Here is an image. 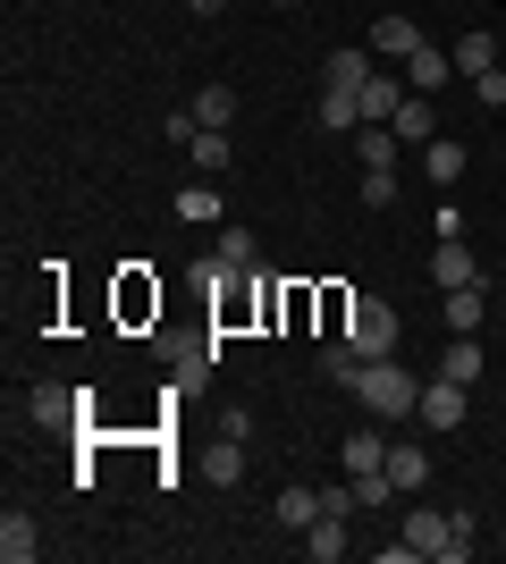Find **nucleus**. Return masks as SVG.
<instances>
[{"mask_svg":"<svg viewBox=\"0 0 506 564\" xmlns=\"http://www.w3.org/2000/svg\"><path fill=\"white\" fill-rule=\"evenodd\" d=\"M355 404L372 413V422H413V404H422V379L388 354V362H363V379H355Z\"/></svg>","mask_w":506,"mask_h":564,"instance_id":"obj_1","label":"nucleus"},{"mask_svg":"<svg viewBox=\"0 0 506 564\" xmlns=\"http://www.w3.org/2000/svg\"><path fill=\"white\" fill-rule=\"evenodd\" d=\"M346 346H355L363 362H388V354H397V312H388L380 295H355V312H346Z\"/></svg>","mask_w":506,"mask_h":564,"instance_id":"obj_2","label":"nucleus"},{"mask_svg":"<svg viewBox=\"0 0 506 564\" xmlns=\"http://www.w3.org/2000/svg\"><path fill=\"white\" fill-rule=\"evenodd\" d=\"M464 413H473V388H464V379H448V371L422 379V404H413V422H422V430H456Z\"/></svg>","mask_w":506,"mask_h":564,"instance_id":"obj_3","label":"nucleus"},{"mask_svg":"<svg viewBox=\"0 0 506 564\" xmlns=\"http://www.w3.org/2000/svg\"><path fill=\"white\" fill-rule=\"evenodd\" d=\"M406 94H413L406 76H388V68H372V76H363V127H388V118L406 110Z\"/></svg>","mask_w":506,"mask_h":564,"instance_id":"obj_4","label":"nucleus"},{"mask_svg":"<svg viewBox=\"0 0 506 564\" xmlns=\"http://www.w3.org/2000/svg\"><path fill=\"white\" fill-rule=\"evenodd\" d=\"M76 388H25V422L34 430H76Z\"/></svg>","mask_w":506,"mask_h":564,"instance_id":"obj_5","label":"nucleus"},{"mask_svg":"<svg viewBox=\"0 0 506 564\" xmlns=\"http://www.w3.org/2000/svg\"><path fill=\"white\" fill-rule=\"evenodd\" d=\"M346 547H355L346 514H337V506H321V514H313V531H304V556H313V564H337Z\"/></svg>","mask_w":506,"mask_h":564,"instance_id":"obj_6","label":"nucleus"},{"mask_svg":"<svg viewBox=\"0 0 506 564\" xmlns=\"http://www.w3.org/2000/svg\"><path fill=\"white\" fill-rule=\"evenodd\" d=\"M482 279V261L464 253V236H439V253H431V286L448 295V286H473Z\"/></svg>","mask_w":506,"mask_h":564,"instance_id":"obj_7","label":"nucleus"},{"mask_svg":"<svg viewBox=\"0 0 506 564\" xmlns=\"http://www.w3.org/2000/svg\"><path fill=\"white\" fill-rule=\"evenodd\" d=\"M388 480H397V497H422V480H431V455L413 447V438H388Z\"/></svg>","mask_w":506,"mask_h":564,"instance_id":"obj_8","label":"nucleus"},{"mask_svg":"<svg viewBox=\"0 0 506 564\" xmlns=\"http://www.w3.org/2000/svg\"><path fill=\"white\" fill-rule=\"evenodd\" d=\"M34 556H43V531H34V514L9 506V514H0V564H34Z\"/></svg>","mask_w":506,"mask_h":564,"instance_id":"obj_9","label":"nucleus"},{"mask_svg":"<svg viewBox=\"0 0 506 564\" xmlns=\"http://www.w3.org/2000/svg\"><path fill=\"white\" fill-rule=\"evenodd\" d=\"M372 51H380V59H413V51H422V25H413L406 9H388V18L372 25Z\"/></svg>","mask_w":506,"mask_h":564,"instance_id":"obj_10","label":"nucleus"},{"mask_svg":"<svg viewBox=\"0 0 506 564\" xmlns=\"http://www.w3.org/2000/svg\"><path fill=\"white\" fill-rule=\"evenodd\" d=\"M363 76H372V51H330L321 59V94H363Z\"/></svg>","mask_w":506,"mask_h":564,"instance_id":"obj_11","label":"nucleus"},{"mask_svg":"<svg viewBox=\"0 0 506 564\" xmlns=\"http://www.w3.org/2000/svg\"><path fill=\"white\" fill-rule=\"evenodd\" d=\"M464 161H473V152H464L456 135H431V143H422V177H431V186H456Z\"/></svg>","mask_w":506,"mask_h":564,"instance_id":"obj_12","label":"nucleus"},{"mask_svg":"<svg viewBox=\"0 0 506 564\" xmlns=\"http://www.w3.org/2000/svg\"><path fill=\"white\" fill-rule=\"evenodd\" d=\"M482 321H489V286H482V279H473V286H448V329L473 337Z\"/></svg>","mask_w":506,"mask_h":564,"instance_id":"obj_13","label":"nucleus"},{"mask_svg":"<svg viewBox=\"0 0 506 564\" xmlns=\"http://www.w3.org/2000/svg\"><path fill=\"white\" fill-rule=\"evenodd\" d=\"M448 76H456V51H431V43H422V51L406 59V85H413V94H439Z\"/></svg>","mask_w":506,"mask_h":564,"instance_id":"obj_14","label":"nucleus"},{"mask_svg":"<svg viewBox=\"0 0 506 564\" xmlns=\"http://www.w3.org/2000/svg\"><path fill=\"white\" fill-rule=\"evenodd\" d=\"M186 152H194V177H228V161H237V143H228V127H203V135H194Z\"/></svg>","mask_w":506,"mask_h":564,"instance_id":"obj_15","label":"nucleus"},{"mask_svg":"<svg viewBox=\"0 0 506 564\" xmlns=\"http://www.w3.org/2000/svg\"><path fill=\"white\" fill-rule=\"evenodd\" d=\"M313 514H321V489L288 480V489H279V531H295V540H304V531H313Z\"/></svg>","mask_w":506,"mask_h":564,"instance_id":"obj_16","label":"nucleus"},{"mask_svg":"<svg viewBox=\"0 0 506 564\" xmlns=\"http://www.w3.org/2000/svg\"><path fill=\"white\" fill-rule=\"evenodd\" d=\"M337 464H346V471H388V438H380V430H346Z\"/></svg>","mask_w":506,"mask_h":564,"instance_id":"obj_17","label":"nucleus"},{"mask_svg":"<svg viewBox=\"0 0 506 564\" xmlns=\"http://www.w3.org/2000/svg\"><path fill=\"white\" fill-rule=\"evenodd\" d=\"M388 127H397V135H406V143H413V152H422V143H431V135H439V118H431V94H406V110L388 118Z\"/></svg>","mask_w":506,"mask_h":564,"instance_id":"obj_18","label":"nucleus"},{"mask_svg":"<svg viewBox=\"0 0 506 564\" xmlns=\"http://www.w3.org/2000/svg\"><path fill=\"white\" fill-rule=\"evenodd\" d=\"M397 143H406L397 127H355V161L363 169H397Z\"/></svg>","mask_w":506,"mask_h":564,"instance_id":"obj_19","label":"nucleus"},{"mask_svg":"<svg viewBox=\"0 0 506 564\" xmlns=\"http://www.w3.org/2000/svg\"><path fill=\"white\" fill-rule=\"evenodd\" d=\"M212 354H219V337H177V346H169V371L203 379V371H212Z\"/></svg>","mask_w":506,"mask_h":564,"instance_id":"obj_20","label":"nucleus"},{"mask_svg":"<svg viewBox=\"0 0 506 564\" xmlns=\"http://www.w3.org/2000/svg\"><path fill=\"white\" fill-rule=\"evenodd\" d=\"M489 68H498V43H489V25H473L456 43V76H489Z\"/></svg>","mask_w":506,"mask_h":564,"instance_id":"obj_21","label":"nucleus"},{"mask_svg":"<svg viewBox=\"0 0 506 564\" xmlns=\"http://www.w3.org/2000/svg\"><path fill=\"white\" fill-rule=\"evenodd\" d=\"M439 371H448V379H464V388H473V379H482V371H489V354H482V346H473V337H456V346L439 354Z\"/></svg>","mask_w":506,"mask_h":564,"instance_id":"obj_22","label":"nucleus"},{"mask_svg":"<svg viewBox=\"0 0 506 564\" xmlns=\"http://www.w3.org/2000/svg\"><path fill=\"white\" fill-rule=\"evenodd\" d=\"M321 127H330V135H355L363 127V94H321Z\"/></svg>","mask_w":506,"mask_h":564,"instance_id":"obj_23","label":"nucleus"},{"mask_svg":"<svg viewBox=\"0 0 506 564\" xmlns=\"http://www.w3.org/2000/svg\"><path fill=\"white\" fill-rule=\"evenodd\" d=\"M254 253H262V245H254V228H219V270H254Z\"/></svg>","mask_w":506,"mask_h":564,"instance_id":"obj_24","label":"nucleus"},{"mask_svg":"<svg viewBox=\"0 0 506 564\" xmlns=\"http://www.w3.org/2000/svg\"><path fill=\"white\" fill-rule=\"evenodd\" d=\"M321 371H330L337 388H355V379H363V354L346 346V337H330V346H321Z\"/></svg>","mask_w":506,"mask_h":564,"instance_id":"obj_25","label":"nucleus"},{"mask_svg":"<svg viewBox=\"0 0 506 564\" xmlns=\"http://www.w3.org/2000/svg\"><path fill=\"white\" fill-rule=\"evenodd\" d=\"M186 110L203 118V127H228V118H237V94H228V85H203V94H194Z\"/></svg>","mask_w":506,"mask_h":564,"instance_id":"obj_26","label":"nucleus"},{"mask_svg":"<svg viewBox=\"0 0 506 564\" xmlns=\"http://www.w3.org/2000/svg\"><path fill=\"white\" fill-rule=\"evenodd\" d=\"M177 212L186 219H219V186L212 177H186V186H177Z\"/></svg>","mask_w":506,"mask_h":564,"instance_id":"obj_27","label":"nucleus"},{"mask_svg":"<svg viewBox=\"0 0 506 564\" xmlns=\"http://www.w3.org/2000/svg\"><path fill=\"white\" fill-rule=\"evenodd\" d=\"M346 480H355V506H363V514H380L388 497H397V480H388V471H346Z\"/></svg>","mask_w":506,"mask_h":564,"instance_id":"obj_28","label":"nucleus"},{"mask_svg":"<svg viewBox=\"0 0 506 564\" xmlns=\"http://www.w3.org/2000/svg\"><path fill=\"white\" fill-rule=\"evenodd\" d=\"M363 203L388 212V203H397V169H363Z\"/></svg>","mask_w":506,"mask_h":564,"instance_id":"obj_29","label":"nucleus"},{"mask_svg":"<svg viewBox=\"0 0 506 564\" xmlns=\"http://www.w3.org/2000/svg\"><path fill=\"white\" fill-rule=\"evenodd\" d=\"M219 438H237V447H245V438H254V413H245V404H219Z\"/></svg>","mask_w":506,"mask_h":564,"instance_id":"obj_30","label":"nucleus"},{"mask_svg":"<svg viewBox=\"0 0 506 564\" xmlns=\"http://www.w3.org/2000/svg\"><path fill=\"white\" fill-rule=\"evenodd\" d=\"M473 94H482V110H506V68H489V76H473Z\"/></svg>","mask_w":506,"mask_h":564,"instance_id":"obj_31","label":"nucleus"},{"mask_svg":"<svg viewBox=\"0 0 506 564\" xmlns=\"http://www.w3.org/2000/svg\"><path fill=\"white\" fill-rule=\"evenodd\" d=\"M186 9H194V18H212V9H219V0H186Z\"/></svg>","mask_w":506,"mask_h":564,"instance_id":"obj_32","label":"nucleus"},{"mask_svg":"<svg viewBox=\"0 0 506 564\" xmlns=\"http://www.w3.org/2000/svg\"><path fill=\"white\" fill-rule=\"evenodd\" d=\"M270 9H304V0H270Z\"/></svg>","mask_w":506,"mask_h":564,"instance_id":"obj_33","label":"nucleus"}]
</instances>
